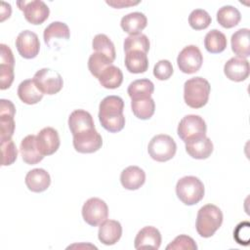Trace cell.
I'll list each match as a JSON object with an SVG mask.
<instances>
[{
  "label": "cell",
  "instance_id": "cell-34",
  "mask_svg": "<svg viewBox=\"0 0 250 250\" xmlns=\"http://www.w3.org/2000/svg\"><path fill=\"white\" fill-rule=\"evenodd\" d=\"M92 47L95 52L102 53L114 62L116 58L115 47L112 41L105 34H97L92 41Z\"/></svg>",
  "mask_w": 250,
  "mask_h": 250
},
{
  "label": "cell",
  "instance_id": "cell-37",
  "mask_svg": "<svg viewBox=\"0 0 250 250\" xmlns=\"http://www.w3.org/2000/svg\"><path fill=\"white\" fill-rule=\"evenodd\" d=\"M2 166H9L17 160L18 149L12 139L1 142Z\"/></svg>",
  "mask_w": 250,
  "mask_h": 250
},
{
  "label": "cell",
  "instance_id": "cell-13",
  "mask_svg": "<svg viewBox=\"0 0 250 250\" xmlns=\"http://www.w3.org/2000/svg\"><path fill=\"white\" fill-rule=\"evenodd\" d=\"M16 47L19 54L24 59H33L39 54L40 42L36 33L30 30H23L19 33L16 39Z\"/></svg>",
  "mask_w": 250,
  "mask_h": 250
},
{
  "label": "cell",
  "instance_id": "cell-39",
  "mask_svg": "<svg viewBox=\"0 0 250 250\" xmlns=\"http://www.w3.org/2000/svg\"><path fill=\"white\" fill-rule=\"evenodd\" d=\"M174 72L172 63L168 60H160L153 67V75L158 80L169 79Z\"/></svg>",
  "mask_w": 250,
  "mask_h": 250
},
{
  "label": "cell",
  "instance_id": "cell-14",
  "mask_svg": "<svg viewBox=\"0 0 250 250\" xmlns=\"http://www.w3.org/2000/svg\"><path fill=\"white\" fill-rule=\"evenodd\" d=\"M36 143L38 149L44 156L54 154L61 144L58 131L52 127L43 128L36 136Z\"/></svg>",
  "mask_w": 250,
  "mask_h": 250
},
{
  "label": "cell",
  "instance_id": "cell-25",
  "mask_svg": "<svg viewBox=\"0 0 250 250\" xmlns=\"http://www.w3.org/2000/svg\"><path fill=\"white\" fill-rule=\"evenodd\" d=\"M125 66L131 73H144L148 68V59L146 53L141 51H131L126 53Z\"/></svg>",
  "mask_w": 250,
  "mask_h": 250
},
{
  "label": "cell",
  "instance_id": "cell-38",
  "mask_svg": "<svg viewBox=\"0 0 250 250\" xmlns=\"http://www.w3.org/2000/svg\"><path fill=\"white\" fill-rule=\"evenodd\" d=\"M167 250H196L197 245L195 241L188 235L180 234L172 242H170L167 247Z\"/></svg>",
  "mask_w": 250,
  "mask_h": 250
},
{
  "label": "cell",
  "instance_id": "cell-32",
  "mask_svg": "<svg viewBox=\"0 0 250 250\" xmlns=\"http://www.w3.org/2000/svg\"><path fill=\"white\" fill-rule=\"evenodd\" d=\"M70 36V31L66 23L62 21H53L45 29L43 33L44 42L50 45V41L53 38H62L68 39Z\"/></svg>",
  "mask_w": 250,
  "mask_h": 250
},
{
  "label": "cell",
  "instance_id": "cell-8",
  "mask_svg": "<svg viewBox=\"0 0 250 250\" xmlns=\"http://www.w3.org/2000/svg\"><path fill=\"white\" fill-rule=\"evenodd\" d=\"M108 207L106 203L98 197L89 198L82 207V217L84 221L92 226H100L107 219Z\"/></svg>",
  "mask_w": 250,
  "mask_h": 250
},
{
  "label": "cell",
  "instance_id": "cell-35",
  "mask_svg": "<svg viewBox=\"0 0 250 250\" xmlns=\"http://www.w3.org/2000/svg\"><path fill=\"white\" fill-rule=\"evenodd\" d=\"M113 61L107 56L102 53H93L88 60V68L93 76L98 78L100 74L109 65H111Z\"/></svg>",
  "mask_w": 250,
  "mask_h": 250
},
{
  "label": "cell",
  "instance_id": "cell-31",
  "mask_svg": "<svg viewBox=\"0 0 250 250\" xmlns=\"http://www.w3.org/2000/svg\"><path fill=\"white\" fill-rule=\"evenodd\" d=\"M131 108L136 117L142 120L149 119L155 111V103L153 99L132 100Z\"/></svg>",
  "mask_w": 250,
  "mask_h": 250
},
{
  "label": "cell",
  "instance_id": "cell-42",
  "mask_svg": "<svg viewBox=\"0 0 250 250\" xmlns=\"http://www.w3.org/2000/svg\"><path fill=\"white\" fill-rule=\"evenodd\" d=\"M0 50H1V55H0V64H5V65H10V66H15V59L12 50L10 49L9 46L5 44H0Z\"/></svg>",
  "mask_w": 250,
  "mask_h": 250
},
{
  "label": "cell",
  "instance_id": "cell-20",
  "mask_svg": "<svg viewBox=\"0 0 250 250\" xmlns=\"http://www.w3.org/2000/svg\"><path fill=\"white\" fill-rule=\"evenodd\" d=\"M51 184L49 173L42 168H35L27 172L25 176V185L33 192L45 191Z\"/></svg>",
  "mask_w": 250,
  "mask_h": 250
},
{
  "label": "cell",
  "instance_id": "cell-41",
  "mask_svg": "<svg viewBox=\"0 0 250 250\" xmlns=\"http://www.w3.org/2000/svg\"><path fill=\"white\" fill-rule=\"evenodd\" d=\"M14 67L10 65L0 64V89L6 90L11 87L14 81Z\"/></svg>",
  "mask_w": 250,
  "mask_h": 250
},
{
  "label": "cell",
  "instance_id": "cell-30",
  "mask_svg": "<svg viewBox=\"0 0 250 250\" xmlns=\"http://www.w3.org/2000/svg\"><path fill=\"white\" fill-rule=\"evenodd\" d=\"M241 20L240 12L233 6H223L217 12V21L225 28H231L238 24Z\"/></svg>",
  "mask_w": 250,
  "mask_h": 250
},
{
  "label": "cell",
  "instance_id": "cell-15",
  "mask_svg": "<svg viewBox=\"0 0 250 250\" xmlns=\"http://www.w3.org/2000/svg\"><path fill=\"white\" fill-rule=\"evenodd\" d=\"M250 72L249 62L240 57L229 59L224 65V73L231 81L241 82L248 78Z\"/></svg>",
  "mask_w": 250,
  "mask_h": 250
},
{
  "label": "cell",
  "instance_id": "cell-10",
  "mask_svg": "<svg viewBox=\"0 0 250 250\" xmlns=\"http://www.w3.org/2000/svg\"><path fill=\"white\" fill-rule=\"evenodd\" d=\"M17 4L23 12L24 19L31 24H42L49 18L50 9L41 0L20 1Z\"/></svg>",
  "mask_w": 250,
  "mask_h": 250
},
{
  "label": "cell",
  "instance_id": "cell-44",
  "mask_svg": "<svg viewBox=\"0 0 250 250\" xmlns=\"http://www.w3.org/2000/svg\"><path fill=\"white\" fill-rule=\"evenodd\" d=\"M11 13H12L11 5L6 2H2L1 3V21H5L7 18H10Z\"/></svg>",
  "mask_w": 250,
  "mask_h": 250
},
{
  "label": "cell",
  "instance_id": "cell-40",
  "mask_svg": "<svg viewBox=\"0 0 250 250\" xmlns=\"http://www.w3.org/2000/svg\"><path fill=\"white\" fill-rule=\"evenodd\" d=\"M249 234L250 229L248 222H242L238 224L233 231V237L235 241L240 245H248Z\"/></svg>",
  "mask_w": 250,
  "mask_h": 250
},
{
  "label": "cell",
  "instance_id": "cell-17",
  "mask_svg": "<svg viewBox=\"0 0 250 250\" xmlns=\"http://www.w3.org/2000/svg\"><path fill=\"white\" fill-rule=\"evenodd\" d=\"M68 127L72 136L95 128L92 115L84 109L72 111L68 117Z\"/></svg>",
  "mask_w": 250,
  "mask_h": 250
},
{
  "label": "cell",
  "instance_id": "cell-12",
  "mask_svg": "<svg viewBox=\"0 0 250 250\" xmlns=\"http://www.w3.org/2000/svg\"><path fill=\"white\" fill-rule=\"evenodd\" d=\"M16 107L14 104L5 99L0 101V141H8L12 139L15 131Z\"/></svg>",
  "mask_w": 250,
  "mask_h": 250
},
{
  "label": "cell",
  "instance_id": "cell-36",
  "mask_svg": "<svg viewBox=\"0 0 250 250\" xmlns=\"http://www.w3.org/2000/svg\"><path fill=\"white\" fill-rule=\"evenodd\" d=\"M212 21L210 15L202 9L193 10L188 16V23L191 28L195 30H202L207 28Z\"/></svg>",
  "mask_w": 250,
  "mask_h": 250
},
{
  "label": "cell",
  "instance_id": "cell-19",
  "mask_svg": "<svg viewBox=\"0 0 250 250\" xmlns=\"http://www.w3.org/2000/svg\"><path fill=\"white\" fill-rule=\"evenodd\" d=\"M20 152L22 160L29 165L37 164L44 158V155L38 149L35 135H27L22 139L20 146Z\"/></svg>",
  "mask_w": 250,
  "mask_h": 250
},
{
  "label": "cell",
  "instance_id": "cell-11",
  "mask_svg": "<svg viewBox=\"0 0 250 250\" xmlns=\"http://www.w3.org/2000/svg\"><path fill=\"white\" fill-rule=\"evenodd\" d=\"M72 143L76 151L80 153H93L102 147L103 139L96 128H94L74 135Z\"/></svg>",
  "mask_w": 250,
  "mask_h": 250
},
{
  "label": "cell",
  "instance_id": "cell-22",
  "mask_svg": "<svg viewBox=\"0 0 250 250\" xmlns=\"http://www.w3.org/2000/svg\"><path fill=\"white\" fill-rule=\"evenodd\" d=\"M147 24L146 17L141 12H133L121 19V28L129 35L140 34Z\"/></svg>",
  "mask_w": 250,
  "mask_h": 250
},
{
  "label": "cell",
  "instance_id": "cell-43",
  "mask_svg": "<svg viewBox=\"0 0 250 250\" xmlns=\"http://www.w3.org/2000/svg\"><path fill=\"white\" fill-rule=\"evenodd\" d=\"M140 3V1H130V0H116V1H106V4L116 8V9H121V8H125V7H130V6H135L138 5Z\"/></svg>",
  "mask_w": 250,
  "mask_h": 250
},
{
  "label": "cell",
  "instance_id": "cell-2",
  "mask_svg": "<svg viewBox=\"0 0 250 250\" xmlns=\"http://www.w3.org/2000/svg\"><path fill=\"white\" fill-rule=\"evenodd\" d=\"M222 223L223 213L221 209L214 204H206L197 212L196 231L201 237H211L220 229Z\"/></svg>",
  "mask_w": 250,
  "mask_h": 250
},
{
  "label": "cell",
  "instance_id": "cell-9",
  "mask_svg": "<svg viewBox=\"0 0 250 250\" xmlns=\"http://www.w3.org/2000/svg\"><path fill=\"white\" fill-rule=\"evenodd\" d=\"M203 62V56L199 48L195 45L185 47L178 55L177 64L180 70L187 74L197 72Z\"/></svg>",
  "mask_w": 250,
  "mask_h": 250
},
{
  "label": "cell",
  "instance_id": "cell-3",
  "mask_svg": "<svg viewBox=\"0 0 250 250\" xmlns=\"http://www.w3.org/2000/svg\"><path fill=\"white\" fill-rule=\"evenodd\" d=\"M211 91L209 82L200 76L187 80L184 84V99L186 104L192 108L203 107L208 100Z\"/></svg>",
  "mask_w": 250,
  "mask_h": 250
},
{
  "label": "cell",
  "instance_id": "cell-1",
  "mask_svg": "<svg viewBox=\"0 0 250 250\" xmlns=\"http://www.w3.org/2000/svg\"><path fill=\"white\" fill-rule=\"evenodd\" d=\"M124 101L119 96H107L102 100L99 106L101 125L110 133H117L125 126L123 114Z\"/></svg>",
  "mask_w": 250,
  "mask_h": 250
},
{
  "label": "cell",
  "instance_id": "cell-26",
  "mask_svg": "<svg viewBox=\"0 0 250 250\" xmlns=\"http://www.w3.org/2000/svg\"><path fill=\"white\" fill-rule=\"evenodd\" d=\"M186 151L192 158L206 159L213 152V143L208 137H205L201 140L186 144Z\"/></svg>",
  "mask_w": 250,
  "mask_h": 250
},
{
  "label": "cell",
  "instance_id": "cell-18",
  "mask_svg": "<svg viewBox=\"0 0 250 250\" xmlns=\"http://www.w3.org/2000/svg\"><path fill=\"white\" fill-rule=\"evenodd\" d=\"M122 235V227L118 221L105 220L99 228V240L104 245L115 244Z\"/></svg>",
  "mask_w": 250,
  "mask_h": 250
},
{
  "label": "cell",
  "instance_id": "cell-24",
  "mask_svg": "<svg viewBox=\"0 0 250 250\" xmlns=\"http://www.w3.org/2000/svg\"><path fill=\"white\" fill-rule=\"evenodd\" d=\"M43 93L37 88L33 79H26L20 83L18 87V96L20 100L26 104H35L43 98Z\"/></svg>",
  "mask_w": 250,
  "mask_h": 250
},
{
  "label": "cell",
  "instance_id": "cell-6",
  "mask_svg": "<svg viewBox=\"0 0 250 250\" xmlns=\"http://www.w3.org/2000/svg\"><path fill=\"white\" fill-rule=\"evenodd\" d=\"M149 156L158 162L172 159L177 151V145L172 137L165 134L154 136L147 146Z\"/></svg>",
  "mask_w": 250,
  "mask_h": 250
},
{
  "label": "cell",
  "instance_id": "cell-33",
  "mask_svg": "<svg viewBox=\"0 0 250 250\" xmlns=\"http://www.w3.org/2000/svg\"><path fill=\"white\" fill-rule=\"evenodd\" d=\"M124 51L125 54L131 51H141L147 53L149 50V39L146 34L140 33L137 35H129L124 40Z\"/></svg>",
  "mask_w": 250,
  "mask_h": 250
},
{
  "label": "cell",
  "instance_id": "cell-29",
  "mask_svg": "<svg viewBox=\"0 0 250 250\" xmlns=\"http://www.w3.org/2000/svg\"><path fill=\"white\" fill-rule=\"evenodd\" d=\"M227 37L218 29L210 30L204 38V47L211 54H219L227 48Z\"/></svg>",
  "mask_w": 250,
  "mask_h": 250
},
{
  "label": "cell",
  "instance_id": "cell-27",
  "mask_svg": "<svg viewBox=\"0 0 250 250\" xmlns=\"http://www.w3.org/2000/svg\"><path fill=\"white\" fill-rule=\"evenodd\" d=\"M154 91L153 83L146 78L137 79L130 83L127 89V93L131 100L148 99L151 97Z\"/></svg>",
  "mask_w": 250,
  "mask_h": 250
},
{
  "label": "cell",
  "instance_id": "cell-7",
  "mask_svg": "<svg viewBox=\"0 0 250 250\" xmlns=\"http://www.w3.org/2000/svg\"><path fill=\"white\" fill-rule=\"evenodd\" d=\"M32 79L37 88L46 95H55L59 93L63 86V80L61 74L47 67L36 71Z\"/></svg>",
  "mask_w": 250,
  "mask_h": 250
},
{
  "label": "cell",
  "instance_id": "cell-23",
  "mask_svg": "<svg viewBox=\"0 0 250 250\" xmlns=\"http://www.w3.org/2000/svg\"><path fill=\"white\" fill-rule=\"evenodd\" d=\"M232 52L240 58H248L250 56V30L248 28H240L231 35L230 39Z\"/></svg>",
  "mask_w": 250,
  "mask_h": 250
},
{
  "label": "cell",
  "instance_id": "cell-28",
  "mask_svg": "<svg viewBox=\"0 0 250 250\" xmlns=\"http://www.w3.org/2000/svg\"><path fill=\"white\" fill-rule=\"evenodd\" d=\"M100 84L106 89H116L123 82V73L119 67L111 64L98 77Z\"/></svg>",
  "mask_w": 250,
  "mask_h": 250
},
{
  "label": "cell",
  "instance_id": "cell-4",
  "mask_svg": "<svg viewBox=\"0 0 250 250\" xmlns=\"http://www.w3.org/2000/svg\"><path fill=\"white\" fill-rule=\"evenodd\" d=\"M204 192V185L197 177L186 176L177 182V196L186 205L190 206L201 201Z\"/></svg>",
  "mask_w": 250,
  "mask_h": 250
},
{
  "label": "cell",
  "instance_id": "cell-21",
  "mask_svg": "<svg viewBox=\"0 0 250 250\" xmlns=\"http://www.w3.org/2000/svg\"><path fill=\"white\" fill-rule=\"evenodd\" d=\"M120 182L126 189L136 190L145 184L146 173L138 166H128L121 172Z\"/></svg>",
  "mask_w": 250,
  "mask_h": 250
},
{
  "label": "cell",
  "instance_id": "cell-5",
  "mask_svg": "<svg viewBox=\"0 0 250 250\" xmlns=\"http://www.w3.org/2000/svg\"><path fill=\"white\" fill-rule=\"evenodd\" d=\"M206 123L202 117L195 114H188L183 117L178 125L177 133L185 143H191L206 137Z\"/></svg>",
  "mask_w": 250,
  "mask_h": 250
},
{
  "label": "cell",
  "instance_id": "cell-16",
  "mask_svg": "<svg viewBox=\"0 0 250 250\" xmlns=\"http://www.w3.org/2000/svg\"><path fill=\"white\" fill-rule=\"evenodd\" d=\"M161 244L160 231L151 226L143 228L136 235L134 246L136 249L153 248L158 249Z\"/></svg>",
  "mask_w": 250,
  "mask_h": 250
}]
</instances>
